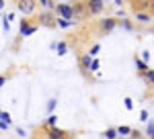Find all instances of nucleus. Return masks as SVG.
I'll use <instances>...</instances> for the list:
<instances>
[{
  "instance_id": "1",
  "label": "nucleus",
  "mask_w": 154,
  "mask_h": 139,
  "mask_svg": "<svg viewBox=\"0 0 154 139\" xmlns=\"http://www.w3.org/2000/svg\"><path fill=\"white\" fill-rule=\"evenodd\" d=\"M72 8H74V19H78V21H82V19H86V16H91L88 6H86L84 0H76V2H72Z\"/></svg>"
},
{
  "instance_id": "2",
  "label": "nucleus",
  "mask_w": 154,
  "mask_h": 139,
  "mask_svg": "<svg viewBox=\"0 0 154 139\" xmlns=\"http://www.w3.org/2000/svg\"><path fill=\"white\" fill-rule=\"evenodd\" d=\"M37 0H17V8L23 12L25 16H29V14H33L35 12V8H37Z\"/></svg>"
},
{
  "instance_id": "3",
  "label": "nucleus",
  "mask_w": 154,
  "mask_h": 139,
  "mask_svg": "<svg viewBox=\"0 0 154 139\" xmlns=\"http://www.w3.org/2000/svg\"><path fill=\"white\" fill-rule=\"evenodd\" d=\"M43 137L45 139H70L72 135H68L66 131H62L58 127H49V129H43Z\"/></svg>"
},
{
  "instance_id": "4",
  "label": "nucleus",
  "mask_w": 154,
  "mask_h": 139,
  "mask_svg": "<svg viewBox=\"0 0 154 139\" xmlns=\"http://www.w3.org/2000/svg\"><path fill=\"white\" fill-rule=\"evenodd\" d=\"M86 6H88L91 16H95V14H101V12H103V8H105V0H86Z\"/></svg>"
},
{
  "instance_id": "5",
  "label": "nucleus",
  "mask_w": 154,
  "mask_h": 139,
  "mask_svg": "<svg viewBox=\"0 0 154 139\" xmlns=\"http://www.w3.org/2000/svg\"><path fill=\"white\" fill-rule=\"evenodd\" d=\"M58 14H60V19L72 21V19H74V8H72V4H58Z\"/></svg>"
},
{
  "instance_id": "6",
  "label": "nucleus",
  "mask_w": 154,
  "mask_h": 139,
  "mask_svg": "<svg viewBox=\"0 0 154 139\" xmlns=\"http://www.w3.org/2000/svg\"><path fill=\"white\" fill-rule=\"evenodd\" d=\"M37 21H39L41 25H45V27H56V25H58V19H54L49 12H43V14H41Z\"/></svg>"
},
{
  "instance_id": "7",
  "label": "nucleus",
  "mask_w": 154,
  "mask_h": 139,
  "mask_svg": "<svg viewBox=\"0 0 154 139\" xmlns=\"http://www.w3.org/2000/svg\"><path fill=\"white\" fill-rule=\"evenodd\" d=\"M37 31V25H29V21L27 19H23V23H21V35H33Z\"/></svg>"
},
{
  "instance_id": "8",
  "label": "nucleus",
  "mask_w": 154,
  "mask_h": 139,
  "mask_svg": "<svg viewBox=\"0 0 154 139\" xmlns=\"http://www.w3.org/2000/svg\"><path fill=\"white\" fill-rule=\"evenodd\" d=\"M136 68H138V74L144 76V78H146V76H148V72H150V68H148L144 61H140V58H136Z\"/></svg>"
},
{
  "instance_id": "9",
  "label": "nucleus",
  "mask_w": 154,
  "mask_h": 139,
  "mask_svg": "<svg viewBox=\"0 0 154 139\" xmlns=\"http://www.w3.org/2000/svg\"><path fill=\"white\" fill-rule=\"evenodd\" d=\"M115 25H117L115 19H105V21H101V31H111Z\"/></svg>"
},
{
  "instance_id": "10",
  "label": "nucleus",
  "mask_w": 154,
  "mask_h": 139,
  "mask_svg": "<svg viewBox=\"0 0 154 139\" xmlns=\"http://www.w3.org/2000/svg\"><path fill=\"white\" fill-rule=\"evenodd\" d=\"M91 66H93V61H91V53L82 55V58H80V68H82V70H91Z\"/></svg>"
},
{
  "instance_id": "11",
  "label": "nucleus",
  "mask_w": 154,
  "mask_h": 139,
  "mask_svg": "<svg viewBox=\"0 0 154 139\" xmlns=\"http://www.w3.org/2000/svg\"><path fill=\"white\" fill-rule=\"evenodd\" d=\"M117 135H119V131H117V129H107L105 133H103V137H105V139H115Z\"/></svg>"
},
{
  "instance_id": "12",
  "label": "nucleus",
  "mask_w": 154,
  "mask_h": 139,
  "mask_svg": "<svg viewBox=\"0 0 154 139\" xmlns=\"http://www.w3.org/2000/svg\"><path fill=\"white\" fill-rule=\"evenodd\" d=\"M58 25L62 27V29H68V27H72V25H74V21H68V19H60V16H58Z\"/></svg>"
},
{
  "instance_id": "13",
  "label": "nucleus",
  "mask_w": 154,
  "mask_h": 139,
  "mask_svg": "<svg viewBox=\"0 0 154 139\" xmlns=\"http://www.w3.org/2000/svg\"><path fill=\"white\" fill-rule=\"evenodd\" d=\"M56 49H58V55H64V53H66V49H68V47H66V43H64V41H60L58 45H56Z\"/></svg>"
},
{
  "instance_id": "14",
  "label": "nucleus",
  "mask_w": 154,
  "mask_h": 139,
  "mask_svg": "<svg viewBox=\"0 0 154 139\" xmlns=\"http://www.w3.org/2000/svg\"><path fill=\"white\" fill-rule=\"evenodd\" d=\"M37 2H39L41 6H45V8H54V2H51V0H37Z\"/></svg>"
},
{
  "instance_id": "15",
  "label": "nucleus",
  "mask_w": 154,
  "mask_h": 139,
  "mask_svg": "<svg viewBox=\"0 0 154 139\" xmlns=\"http://www.w3.org/2000/svg\"><path fill=\"white\" fill-rule=\"evenodd\" d=\"M56 123H58V117H56V115H49L48 125H49V127H56Z\"/></svg>"
},
{
  "instance_id": "16",
  "label": "nucleus",
  "mask_w": 154,
  "mask_h": 139,
  "mask_svg": "<svg viewBox=\"0 0 154 139\" xmlns=\"http://www.w3.org/2000/svg\"><path fill=\"white\" fill-rule=\"evenodd\" d=\"M117 131H119V135H130V133H131V129H130V127H119Z\"/></svg>"
},
{
  "instance_id": "17",
  "label": "nucleus",
  "mask_w": 154,
  "mask_h": 139,
  "mask_svg": "<svg viewBox=\"0 0 154 139\" xmlns=\"http://www.w3.org/2000/svg\"><path fill=\"white\" fill-rule=\"evenodd\" d=\"M136 19L138 21H148V14L146 12H136Z\"/></svg>"
},
{
  "instance_id": "18",
  "label": "nucleus",
  "mask_w": 154,
  "mask_h": 139,
  "mask_svg": "<svg viewBox=\"0 0 154 139\" xmlns=\"http://www.w3.org/2000/svg\"><path fill=\"white\" fill-rule=\"evenodd\" d=\"M146 82L154 84V70H150V72H148V76H146Z\"/></svg>"
},
{
  "instance_id": "19",
  "label": "nucleus",
  "mask_w": 154,
  "mask_h": 139,
  "mask_svg": "<svg viewBox=\"0 0 154 139\" xmlns=\"http://www.w3.org/2000/svg\"><path fill=\"white\" fill-rule=\"evenodd\" d=\"M54 108H56V98H51V100L48 102V111H49V113H51Z\"/></svg>"
},
{
  "instance_id": "20",
  "label": "nucleus",
  "mask_w": 154,
  "mask_h": 139,
  "mask_svg": "<svg viewBox=\"0 0 154 139\" xmlns=\"http://www.w3.org/2000/svg\"><path fill=\"white\" fill-rule=\"evenodd\" d=\"M2 121H4V123H11V115H8V113H6V111H4V113H2Z\"/></svg>"
},
{
  "instance_id": "21",
  "label": "nucleus",
  "mask_w": 154,
  "mask_h": 139,
  "mask_svg": "<svg viewBox=\"0 0 154 139\" xmlns=\"http://www.w3.org/2000/svg\"><path fill=\"white\" fill-rule=\"evenodd\" d=\"M123 102H125V108H128V111H131V108H134V102H131L130 98H125Z\"/></svg>"
},
{
  "instance_id": "22",
  "label": "nucleus",
  "mask_w": 154,
  "mask_h": 139,
  "mask_svg": "<svg viewBox=\"0 0 154 139\" xmlns=\"http://www.w3.org/2000/svg\"><path fill=\"white\" fill-rule=\"evenodd\" d=\"M148 135H150V139H154V125L152 123L148 125Z\"/></svg>"
},
{
  "instance_id": "23",
  "label": "nucleus",
  "mask_w": 154,
  "mask_h": 139,
  "mask_svg": "<svg viewBox=\"0 0 154 139\" xmlns=\"http://www.w3.org/2000/svg\"><path fill=\"white\" fill-rule=\"evenodd\" d=\"M91 70H93V72H97V70H99V61H97V59H93V66H91Z\"/></svg>"
},
{
  "instance_id": "24",
  "label": "nucleus",
  "mask_w": 154,
  "mask_h": 139,
  "mask_svg": "<svg viewBox=\"0 0 154 139\" xmlns=\"http://www.w3.org/2000/svg\"><path fill=\"white\" fill-rule=\"evenodd\" d=\"M97 51H99V45H93V47H91V55H97Z\"/></svg>"
},
{
  "instance_id": "25",
  "label": "nucleus",
  "mask_w": 154,
  "mask_h": 139,
  "mask_svg": "<svg viewBox=\"0 0 154 139\" xmlns=\"http://www.w3.org/2000/svg\"><path fill=\"white\" fill-rule=\"evenodd\" d=\"M0 129H2V131H6V129H8V123H4V121H2V123H0Z\"/></svg>"
},
{
  "instance_id": "26",
  "label": "nucleus",
  "mask_w": 154,
  "mask_h": 139,
  "mask_svg": "<svg viewBox=\"0 0 154 139\" xmlns=\"http://www.w3.org/2000/svg\"><path fill=\"white\" fill-rule=\"evenodd\" d=\"M140 117H142V121H146V119H148V113H146V111H142V113H140Z\"/></svg>"
},
{
  "instance_id": "27",
  "label": "nucleus",
  "mask_w": 154,
  "mask_h": 139,
  "mask_svg": "<svg viewBox=\"0 0 154 139\" xmlns=\"http://www.w3.org/2000/svg\"><path fill=\"white\" fill-rule=\"evenodd\" d=\"M150 12H154V0H150Z\"/></svg>"
}]
</instances>
